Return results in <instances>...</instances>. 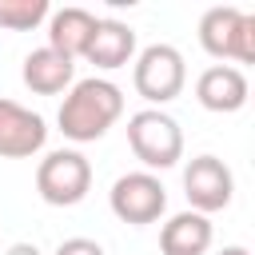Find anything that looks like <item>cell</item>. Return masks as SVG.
I'll list each match as a JSON object with an SVG mask.
<instances>
[{
    "label": "cell",
    "instance_id": "1",
    "mask_svg": "<svg viewBox=\"0 0 255 255\" xmlns=\"http://www.w3.org/2000/svg\"><path fill=\"white\" fill-rule=\"evenodd\" d=\"M124 116V92L104 80V76H88L76 80L64 92V104L56 112V124L64 131V139L72 143H96L108 135V128Z\"/></svg>",
    "mask_w": 255,
    "mask_h": 255
},
{
    "label": "cell",
    "instance_id": "2",
    "mask_svg": "<svg viewBox=\"0 0 255 255\" xmlns=\"http://www.w3.org/2000/svg\"><path fill=\"white\" fill-rule=\"evenodd\" d=\"M199 48L219 64H255V12L215 4L199 16Z\"/></svg>",
    "mask_w": 255,
    "mask_h": 255
},
{
    "label": "cell",
    "instance_id": "3",
    "mask_svg": "<svg viewBox=\"0 0 255 255\" xmlns=\"http://www.w3.org/2000/svg\"><path fill=\"white\" fill-rule=\"evenodd\" d=\"M128 147L143 163V171L155 175V171H167L183 159V131L167 112L143 108V112L128 116Z\"/></svg>",
    "mask_w": 255,
    "mask_h": 255
},
{
    "label": "cell",
    "instance_id": "4",
    "mask_svg": "<svg viewBox=\"0 0 255 255\" xmlns=\"http://www.w3.org/2000/svg\"><path fill=\"white\" fill-rule=\"evenodd\" d=\"M36 191L52 207H76L92 191V163L76 147H56L36 163Z\"/></svg>",
    "mask_w": 255,
    "mask_h": 255
},
{
    "label": "cell",
    "instance_id": "5",
    "mask_svg": "<svg viewBox=\"0 0 255 255\" xmlns=\"http://www.w3.org/2000/svg\"><path fill=\"white\" fill-rule=\"evenodd\" d=\"M131 84L135 92L159 108V104H171L183 84H187V64H183V52L175 44H147L139 56H135V68H131Z\"/></svg>",
    "mask_w": 255,
    "mask_h": 255
},
{
    "label": "cell",
    "instance_id": "6",
    "mask_svg": "<svg viewBox=\"0 0 255 255\" xmlns=\"http://www.w3.org/2000/svg\"><path fill=\"white\" fill-rule=\"evenodd\" d=\"M108 203H112V215L120 223L147 227V223H155L167 211V191H163L159 175H151V171H128V175H120L112 183Z\"/></svg>",
    "mask_w": 255,
    "mask_h": 255
},
{
    "label": "cell",
    "instance_id": "7",
    "mask_svg": "<svg viewBox=\"0 0 255 255\" xmlns=\"http://www.w3.org/2000/svg\"><path fill=\"white\" fill-rule=\"evenodd\" d=\"M183 195H187L191 211L215 215V211H223V207L231 203V195H235V175H231V167H227L219 155H195V159H187V167H183Z\"/></svg>",
    "mask_w": 255,
    "mask_h": 255
},
{
    "label": "cell",
    "instance_id": "8",
    "mask_svg": "<svg viewBox=\"0 0 255 255\" xmlns=\"http://www.w3.org/2000/svg\"><path fill=\"white\" fill-rule=\"evenodd\" d=\"M48 143V124L40 112L0 96V159H32Z\"/></svg>",
    "mask_w": 255,
    "mask_h": 255
},
{
    "label": "cell",
    "instance_id": "9",
    "mask_svg": "<svg viewBox=\"0 0 255 255\" xmlns=\"http://www.w3.org/2000/svg\"><path fill=\"white\" fill-rule=\"evenodd\" d=\"M247 96H251V88H247L243 68L211 64V68H203V72L195 76V100H199L207 112H219V116L239 112V108L247 104Z\"/></svg>",
    "mask_w": 255,
    "mask_h": 255
},
{
    "label": "cell",
    "instance_id": "10",
    "mask_svg": "<svg viewBox=\"0 0 255 255\" xmlns=\"http://www.w3.org/2000/svg\"><path fill=\"white\" fill-rule=\"evenodd\" d=\"M20 80H24V88L36 92V96H60V92H68V88L76 84V60L52 52L48 44H44V48H32V52L24 56Z\"/></svg>",
    "mask_w": 255,
    "mask_h": 255
},
{
    "label": "cell",
    "instance_id": "11",
    "mask_svg": "<svg viewBox=\"0 0 255 255\" xmlns=\"http://www.w3.org/2000/svg\"><path fill=\"white\" fill-rule=\"evenodd\" d=\"M84 60L96 64L100 72H116V68L131 64L135 60V32H131V24H124V20H96V32H92V40L84 48Z\"/></svg>",
    "mask_w": 255,
    "mask_h": 255
},
{
    "label": "cell",
    "instance_id": "12",
    "mask_svg": "<svg viewBox=\"0 0 255 255\" xmlns=\"http://www.w3.org/2000/svg\"><path fill=\"white\" fill-rule=\"evenodd\" d=\"M215 231H211V219L199 215V211H179L171 215L163 227H159V251L163 255H207Z\"/></svg>",
    "mask_w": 255,
    "mask_h": 255
},
{
    "label": "cell",
    "instance_id": "13",
    "mask_svg": "<svg viewBox=\"0 0 255 255\" xmlns=\"http://www.w3.org/2000/svg\"><path fill=\"white\" fill-rule=\"evenodd\" d=\"M96 20L100 16H92L88 8H76V4L52 12L48 16V48L68 56V60H80L88 40H92V32H96Z\"/></svg>",
    "mask_w": 255,
    "mask_h": 255
},
{
    "label": "cell",
    "instance_id": "14",
    "mask_svg": "<svg viewBox=\"0 0 255 255\" xmlns=\"http://www.w3.org/2000/svg\"><path fill=\"white\" fill-rule=\"evenodd\" d=\"M52 16L48 0H0V28L4 32H32Z\"/></svg>",
    "mask_w": 255,
    "mask_h": 255
},
{
    "label": "cell",
    "instance_id": "15",
    "mask_svg": "<svg viewBox=\"0 0 255 255\" xmlns=\"http://www.w3.org/2000/svg\"><path fill=\"white\" fill-rule=\"evenodd\" d=\"M52 255H108L96 239H88V235H72V239H64Z\"/></svg>",
    "mask_w": 255,
    "mask_h": 255
},
{
    "label": "cell",
    "instance_id": "16",
    "mask_svg": "<svg viewBox=\"0 0 255 255\" xmlns=\"http://www.w3.org/2000/svg\"><path fill=\"white\" fill-rule=\"evenodd\" d=\"M4 255H40V247H36V243H12Z\"/></svg>",
    "mask_w": 255,
    "mask_h": 255
},
{
    "label": "cell",
    "instance_id": "17",
    "mask_svg": "<svg viewBox=\"0 0 255 255\" xmlns=\"http://www.w3.org/2000/svg\"><path fill=\"white\" fill-rule=\"evenodd\" d=\"M219 255H251V251H247V247H239V243H231V247H223Z\"/></svg>",
    "mask_w": 255,
    "mask_h": 255
}]
</instances>
